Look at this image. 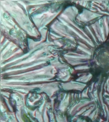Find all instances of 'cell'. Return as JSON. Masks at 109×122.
<instances>
[{"instance_id":"obj_1","label":"cell","mask_w":109,"mask_h":122,"mask_svg":"<svg viewBox=\"0 0 109 122\" xmlns=\"http://www.w3.org/2000/svg\"><path fill=\"white\" fill-rule=\"evenodd\" d=\"M22 119L24 122H32L26 114L23 115Z\"/></svg>"}]
</instances>
